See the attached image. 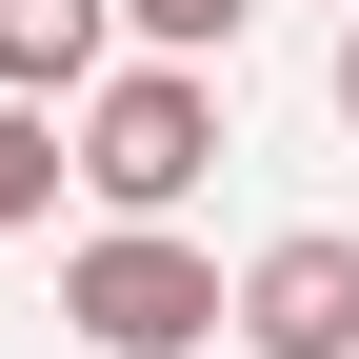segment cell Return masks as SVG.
I'll return each mask as SVG.
<instances>
[{
  "mask_svg": "<svg viewBox=\"0 0 359 359\" xmlns=\"http://www.w3.org/2000/svg\"><path fill=\"white\" fill-rule=\"evenodd\" d=\"M60 320L100 339V359H180V339L240 320V280H219L200 240H160V219H120V240H80V259H60Z\"/></svg>",
  "mask_w": 359,
  "mask_h": 359,
  "instance_id": "obj_1",
  "label": "cell"
},
{
  "mask_svg": "<svg viewBox=\"0 0 359 359\" xmlns=\"http://www.w3.org/2000/svg\"><path fill=\"white\" fill-rule=\"evenodd\" d=\"M200 160H219V80H200V60H120L100 100H80V180H100L120 219L200 200Z\"/></svg>",
  "mask_w": 359,
  "mask_h": 359,
  "instance_id": "obj_2",
  "label": "cell"
},
{
  "mask_svg": "<svg viewBox=\"0 0 359 359\" xmlns=\"http://www.w3.org/2000/svg\"><path fill=\"white\" fill-rule=\"evenodd\" d=\"M240 339L259 359H359V240L339 219H299V240L240 259Z\"/></svg>",
  "mask_w": 359,
  "mask_h": 359,
  "instance_id": "obj_3",
  "label": "cell"
},
{
  "mask_svg": "<svg viewBox=\"0 0 359 359\" xmlns=\"http://www.w3.org/2000/svg\"><path fill=\"white\" fill-rule=\"evenodd\" d=\"M100 40H120V0H0V80L20 100H100Z\"/></svg>",
  "mask_w": 359,
  "mask_h": 359,
  "instance_id": "obj_4",
  "label": "cell"
},
{
  "mask_svg": "<svg viewBox=\"0 0 359 359\" xmlns=\"http://www.w3.org/2000/svg\"><path fill=\"white\" fill-rule=\"evenodd\" d=\"M40 200H60V100H20V80H0V240H20Z\"/></svg>",
  "mask_w": 359,
  "mask_h": 359,
  "instance_id": "obj_5",
  "label": "cell"
},
{
  "mask_svg": "<svg viewBox=\"0 0 359 359\" xmlns=\"http://www.w3.org/2000/svg\"><path fill=\"white\" fill-rule=\"evenodd\" d=\"M120 20H140V40H160V60H219V40H240V20H259V0H120Z\"/></svg>",
  "mask_w": 359,
  "mask_h": 359,
  "instance_id": "obj_6",
  "label": "cell"
},
{
  "mask_svg": "<svg viewBox=\"0 0 359 359\" xmlns=\"http://www.w3.org/2000/svg\"><path fill=\"white\" fill-rule=\"evenodd\" d=\"M339 120H359V20H339Z\"/></svg>",
  "mask_w": 359,
  "mask_h": 359,
  "instance_id": "obj_7",
  "label": "cell"
}]
</instances>
